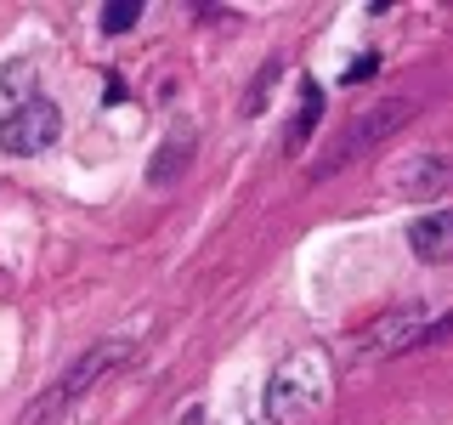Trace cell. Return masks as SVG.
<instances>
[{"mask_svg": "<svg viewBox=\"0 0 453 425\" xmlns=\"http://www.w3.org/2000/svg\"><path fill=\"white\" fill-rule=\"evenodd\" d=\"M278 74H283V63H278V57H273V63H261V74H255L250 97H244V120H255V113H266V91L278 85Z\"/></svg>", "mask_w": 453, "mask_h": 425, "instance_id": "obj_10", "label": "cell"}, {"mask_svg": "<svg viewBox=\"0 0 453 425\" xmlns=\"http://www.w3.org/2000/svg\"><path fill=\"white\" fill-rule=\"evenodd\" d=\"M35 74H40V68L28 63V57H18V63H0V97H18V103H28Z\"/></svg>", "mask_w": 453, "mask_h": 425, "instance_id": "obj_9", "label": "cell"}, {"mask_svg": "<svg viewBox=\"0 0 453 425\" xmlns=\"http://www.w3.org/2000/svg\"><path fill=\"white\" fill-rule=\"evenodd\" d=\"M63 136V108L51 103V97H28L0 120V148L18 153V159H35V153H46L51 142Z\"/></svg>", "mask_w": 453, "mask_h": 425, "instance_id": "obj_3", "label": "cell"}, {"mask_svg": "<svg viewBox=\"0 0 453 425\" xmlns=\"http://www.w3.org/2000/svg\"><path fill=\"white\" fill-rule=\"evenodd\" d=\"M408 244H414V255L419 261H448L453 255V216L448 210H431V216H419L414 221V233H408Z\"/></svg>", "mask_w": 453, "mask_h": 425, "instance_id": "obj_7", "label": "cell"}, {"mask_svg": "<svg viewBox=\"0 0 453 425\" xmlns=\"http://www.w3.org/2000/svg\"><path fill=\"white\" fill-rule=\"evenodd\" d=\"M142 18V0H108L103 6V35H131Z\"/></svg>", "mask_w": 453, "mask_h": 425, "instance_id": "obj_11", "label": "cell"}, {"mask_svg": "<svg viewBox=\"0 0 453 425\" xmlns=\"http://www.w3.org/2000/svg\"><path fill=\"white\" fill-rule=\"evenodd\" d=\"M414 113V103H403V97H391V103H380V108H368V113H357V120L346 125V131L334 136V148H329V159L318 165V176H329V170H340V165H351L363 148H374L380 136H391L396 125Z\"/></svg>", "mask_w": 453, "mask_h": 425, "instance_id": "obj_4", "label": "cell"}, {"mask_svg": "<svg viewBox=\"0 0 453 425\" xmlns=\"http://www.w3.org/2000/svg\"><path fill=\"white\" fill-rule=\"evenodd\" d=\"M374 63H380V57H357V63L346 68V80H351V85H357V80H368V74H374Z\"/></svg>", "mask_w": 453, "mask_h": 425, "instance_id": "obj_13", "label": "cell"}, {"mask_svg": "<svg viewBox=\"0 0 453 425\" xmlns=\"http://www.w3.org/2000/svg\"><path fill=\"white\" fill-rule=\"evenodd\" d=\"M323 397H329V358L306 346V352H289V358L273 368L261 408H266L273 425H306L323 408Z\"/></svg>", "mask_w": 453, "mask_h": 425, "instance_id": "obj_1", "label": "cell"}, {"mask_svg": "<svg viewBox=\"0 0 453 425\" xmlns=\"http://www.w3.org/2000/svg\"><path fill=\"white\" fill-rule=\"evenodd\" d=\"M425 335V318L414 306L408 312H386V318H374L357 340V352H368V358H380V352H396V346H414V340Z\"/></svg>", "mask_w": 453, "mask_h": 425, "instance_id": "obj_6", "label": "cell"}, {"mask_svg": "<svg viewBox=\"0 0 453 425\" xmlns=\"http://www.w3.org/2000/svg\"><path fill=\"white\" fill-rule=\"evenodd\" d=\"M188 153H193V131H170L165 136V148H159V159H153V182H176V170H188Z\"/></svg>", "mask_w": 453, "mask_h": 425, "instance_id": "obj_8", "label": "cell"}, {"mask_svg": "<svg viewBox=\"0 0 453 425\" xmlns=\"http://www.w3.org/2000/svg\"><path fill=\"white\" fill-rule=\"evenodd\" d=\"M125 358H131V340H103V346H91L85 358H74V363H68V375L51 386V397H40V403L28 408V420H23V425H40V420L63 414V408L74 403V397H80L85 386H96V380H103L113 363H125Z\"/></svg>", "mask_w": 453, "mask_h": 425, "instance_id": "obj_2", "label": "cell"}, {"mask_svg": "<svg viewBox=\"0 0 453 425\" xmlns=\"http://www.w3.org/2000/svg\"><path fill=\"white\" fill-rule=\"evenodd\" d=\"M448 176H453V170H448L442 153H408V165L391 170V188L408 193V198H436L448 188Z\"/></svg>", "mask_w": 453, "mask_h": 425, "instance_id": "obj_5", "label": "cell"}, {"mask_svg": "<svg viewBox=\"0 0 453 425\" xmlns=\"http://www.w3.org/2000/svg\"><path fill=\"white\" fill-rule=\"evenodd\" d=\"M318 113H323V91H318V80H306L301 85V120H295V131H289L295 148L306 142V131H311V120H318Z\"/></svg>", "mask_w": 453, "mask_h": 425, "instance_id": "obj_12", "label": "cell"}]
</instances>
